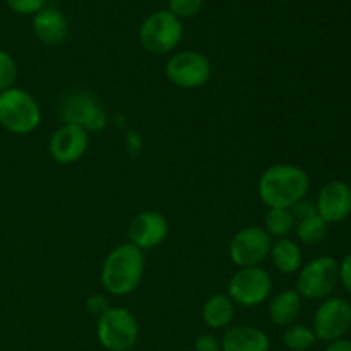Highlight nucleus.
I'll return each instance as SVG.
<instances>
[{"label":"nucleus","instance_id":"aec40b11","mask_svg":"<svg viewBox=\"0 0 351 351\" xmlns=\"http://www.w3.org/2000/svg\"><path fill=\"white\" fill-rule=\"evenodd\" d=\"M271 259L274 267L283 274H293L302 267V250L293 240L278 239L271 247Z\"/></svg>","mask_w":351,"mask_h":351},{"label":"nucleus","instance_id":"f257e3e1","mask_svg":"<svg viewBox=\"0 0 351 351\" xmlns=\"http://www.w3.org/2000/svg\"><path fill=\"white\" fill-rule=\"evenodd\" d=\"M311 180L305 170L295 165H274L259 178V197L269 209H291L304 201Z\"/></svg>","mask_w":351,"mask_h":351},{"label":"nucleus","instance_id":"6ab92c4d","mask_svg":"<svg viewBox=\"0 0 351 351\" xmlns=\"http://www.w3.org/2000/svg\"><path fill=\"white\" fill-rule=\"evenodd\" d=\"M235 315V304L225 293L213 295L202 305V321L211 329H223L230 326Z\"/></svg>","mask_w":351,"mask_h":351},{"label":"nucleus","instance_id":"4be33fe9","mask_svg":"<svg viewBox=\"0 0 351 351\" xmlns=\"http://www.w3.org/2000/svg\"><path fill=\"white\" fill-rule=\"evenodd\" d=\"M281 341L290 351H307L315 345L317 338H315L314 329L308 326L291 324L285 329Z\"/></svg>","mask_w":351,"mask_h":351},{"label":"nucleus","instance_id":"412c9836","mask_svg":"<svg viewBox=\"0 0 351 351\" xmlns=\"http://www.w3.org/2000/svg\"><path fill=\"white\" fill-rule=\"evenodd\" d=\"M264 230L271 239H287L295 230V218L290 209H269L264 219Z\"/></svg>","mask_w":351,"mask_h":351},{"label":"nucleus","instance_id":"dca6fc26","mask_svg":"<svg viewBox=\"0 0 351 351\" xmlns=\"http://www.w3.org/2000/svg\"><path fill=\"white\" fill-rule=\"evenodd\" d=\"M33 31L43 45L58 47L69 34L67 17L57 7L45 5L33 16Z\"/></svg>","mask_w":351,"mask_h":351},{"label":"nucleus","instance_id":"f03ea898","mask_svg":"<svg viewBox=\"0 0 351 351\" xmlns=\"http://www.w3.org/2000/svg\"><path fill=\"white\" fill-rule=\"evenodd\" d=\"M143 250L132 243H122L106 256L101 267V285L110 295L125 297L139 287L144 274Z\"/></svg>","mask_w":351,"mask_h":351},{"label":"nucleus","instance_id":"20e7f679","mask_svg":"<svg viewBox=\"0 0 351 351\" xmlns=\"http://www.w3.org/2000/svg\"><path fill=\"white\" fill-rule=\"evenodd\" d=\"M184 36V24L168 9L156 10L143 21L139 27V41L146 51L165 55L173 51Z\"/></svg>","mask_w":351,"mask_h":351},{"label":"nucleus","instance_id":"5701e85b","mask_svg":"<svg viewBox=\"0 0 351 351\" xmlns=\"http://www.w3.org/2000/svg\"><path fill=\"white\" fill-rule=\"evenodd\" d=\"M16 79H17L16 60L10 57V53L0 50V93L14 88Z\"/></svg>","mask_w":351,"mask_h":351},{"label":"nucleus","instance_id":"7ed1b4c3","mask_svg":"<svg viewBox=\"0 0 351 351\" xmlns=\"http://www.w3.org/2000/svg\"><path fill=\"white\" fill-rule=\"evenodd\" d=\"M41 108L36 99L21 88L0 93V125L10 134L26 136L38 129Z\"/></svg>","mask_w":351,"mask_h":351},{"label":"nucleus","instance_id":"1a4fd4ad","mask_svg":"<svg viewBox=\"0 0 351 351\" xmlns=\"http://www.w3.org/2000/svg\"><path fill=\"white\" fill-rule=\"evenodd\" d=\"M60 117L64 123L82 127L86 132H99L106 127V113L101 103L82 89L65 96L60 105Z\"/></svg>","mask_w":351,"mask_h":351},{"label":"nucleus","instance_id":"2eb2a0df","mask_svg":"<svg viewBox=\"0 0 351 351\" xmlns=\"http://www.w3.org/2000/svg\"><path fill=\"white\" fill-rule=\"evenodd\" d=\"M295 218V233L305 245L321 243L328 235V223L319 216L315 204L300 201L290 209Z\"/></svg>","mask_w":351,"mask_h":351},{"label":"nucleus","instance_id":"cd10ccee","mask_svg":"<svg viewBox=\"0 0 351 351\" xmlns=\"http://www.w3.org/2000/svg\"><path fill=\"white\" fill-rule=\"evenodd\" d=\"M88 308L89 312L96 315H101L103 312L108 311V304H106V298L103 295H93V297L88 298Z\"/></svg>","mask_w":351,"mask_h":351},{"label":"nucleus","instance_id":"b1692460","mask_svg":"<svg viewBox=\"0 0 351 351\" xmlns=\"http://www.w3.org/2000/svg\"><path fill=\"white\" fill-rule=\"evenodd\" d=\"M204 0H168V10L178 19H191L201 12Z\"/></svg>","mask_w":351,"mask_h":351},{"label":"nucleus","instance_id":"393cba45","mask_svg":"<svg viewBox=\"0 0 351 351\" xmlns=\"http://www.w3.org/2000/svg\"><path fill=\"white\" fill-rule=\"evenodd\" d=\"M7 5L17 14L23 16H34L38 10H41L47 3V0H5Z\"/></svg>","mask_w":351,"mask_h":351},{"label":"nucleus","instance_id":"f8f14e48","mask_svg":"<svg viewBox=\"0 0 351 351\" xmlns=\"http://www.w3.org/2000/svg\"><path fill=\"white\" fill-rule=\"evenodd\" d=\"M129 243L141 250H149L161 245L168 237V221L161 213L143 211L130 221Z\"/></svg>","mask_w":351,"mask_h":351},{"label":"nucleus","instance_id":"6e6552de","mask_svg":"<svg viewBox=\"0 0 351 351\" xmlns=\"http://www.w3.org/2000/svg\"><path fill=\"white\" fill-rule=\"evenodd\" d=\"M273 280L261 266L240 267L228 283V297L242 307H256L269 298Z\"/></svg>","mask_w":351,"mask_h":351},{"label":"nucleus","instance_id":"9d476101","mask_svg":"<svg viewBox=\"0 0 351 351\" xmlns=\"http://www.w3.org/2000/svg\"><path fill=\"white\" fill-rule=\"evenodd\" d=\"M273 239L261 226H247L230 242V259L239 267L261 266L269 257Z\"/></svg>","mask_w":351,"mask_h":351},{"label":"nucleus","instance_id":"c85d7f7f","mask_svg":"<svg viewBox=\"0 0 351 351\" xmlns=\"http://www.w3.org/2000/svg\"><path fill=\"white\" fill-rule=\"evenodd\" d=\"M326 351H351V339L338 338L335 341H329Z\"/></svg>","mask_w":351,"mask_h":351},{"label":"nucleus","instance_id":"0eeeda50","mask_svg":"<svg viewBox=\"0 0 351 351\" xmlns=\"http://www.w3.org/2000/svg\"><path fill=\"white\" fill-rule=\"evenodd\" d=\"M165 74L177 88L197 89L211 79V62L201 51H178L168 58Z\"/></svg>","mask_w":351,"mask_h":351},{"label":"nucleus","instance_id":"39448f33","mask_svg":"<svg viewBox=\"0 0 351 351\" xmlns=\"http://www.w3.org/2000/svg\"><path fill=\"white\" fill-rule=\"evenodd\" d=\"M99 345L108 351H129L139 338V324L130 311L110 307L98 319L96 328Z\"/></svg>","mask_w":351,"mask_h":351},{"label":"nucleus","instance_id":"a878e982","mask_svg":"<svg viewBox=\"0 0 351 351\" xmlns=\"http://www.w3.org/2000/svg\"><path fill=\"white\" fill-rule=\"evenodd\" d=\"M195 351H221V341L213 335H201L195 339Z\"/></svg>","mask_w":351,"mask_h":351},{"label":"nucleus","instance_id":"4468645a","mask_svg":"<svg viewBox=\"0 0 351 351\" xmlns=\"http://www.w3.org/2000/svg\"><path fill=\"white\" fill-rule=\"evenodd\" d=\"M315 208L328 225L345 221L351 215V187L341 180L329 182L319 192Z\"/></svg>","mask_w":351,"mask_h":351},{"label":"nucleus","instance_id":"9b49d317","mask_svg":"<svg viewBox=\"0 0 351 351\" xmlns=\"http://www.w3.org/2000/svg\"><path fill=\"white\" fill-rule=\"evenodd\" d=\"M351 328V304L343 298H326L314 315L315 338L335 341L345 338Z\"/></svg>","mask_w":351,"mask_h":351},{"label":"nucleus","instance_id":"a211bd4d","mask_svg":"<svg viewBox=\"0 0 351 351\" xmlns=\"http://www.w3.org/2000/svg\"><path fill=\"white\" fill-rule=\"evenodd\" d=\"M302 311V297L297 290H285L278 293L269 304V319L273 324L288 328L295 324Z\"/></svg>","mask_w":351,"mask_h":351},{"label":"nucleus","instance_id":"423d86ee","mask_svg":"<svg viewBox=\"0 0 351 351\" xmlns=\"http://www.w3.org/2000/svg\"><path fill=\"white\" fill-rule=\"evenodd\" d=\"M338 281L339 264L332 257L322 256L298 271L297 291L308 300H324L335 291Z\"/></svg>","mask_w":351,"mask_h":351},{"label":"nucleus","instance_id":"f3484780","mask_svg":"<svg viewBox=\"0 0 351 351\" xmlns=\"http://www.w3.org/2000/svg\"><path fill=\"white\" fill-rule=\"evenodd\" d=\"M269 336L254 326H235L221 339V351H269Z\"/></svg>","mask_w":351,"mask_h":351},{"label":"nucleus","instance_id":"bb28decb","mask_svg":"<svg viewBox=\"0 0 351 351\" xmlns=\"http://www.w3.org/2000/svg\"><path fill=\"white\" fill-rule=\"evenodd\" d=\"M339 281L345 290L351 293V252L339 264Z\"/></svg>","mask_w":351,"mask_h":351},{"label":"nucleus","instance_id":"ddd939ff","mask_svg":"<svg viewBox=\"0 0 351 351\" xmlns=\"http://www.w3.org/2000/svg\"><path fill=\"white\" fill-rule=\"evenodd\" d=\"M89 146V132L82 127L64 123L57 132L51 136L48 151L57 163L71 165L81 160Z\"/></svg>","mask_w":351,"mask_h":351}]
</instances>
